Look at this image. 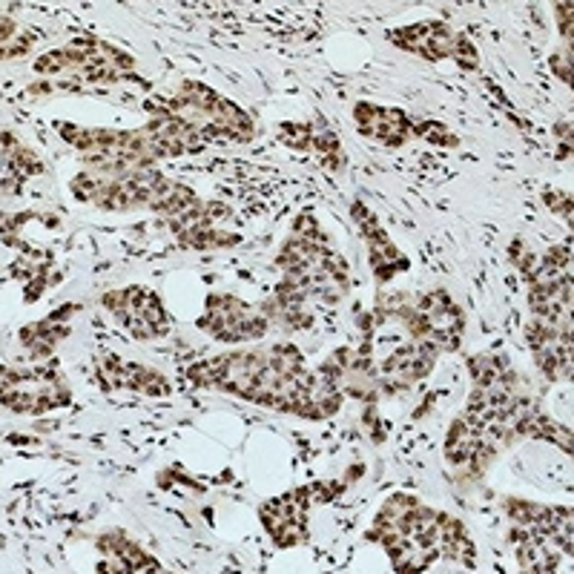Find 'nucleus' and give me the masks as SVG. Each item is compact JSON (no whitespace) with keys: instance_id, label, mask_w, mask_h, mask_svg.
Here are the masks:
<instances>
[{"instance_id":"3","label":"nucleus","mask_w":574,"mask_h":574,"mask_svg":"<svg viewBox=\"0 0 574 574\" xmlns=\"http://www.w3.org/2000/svg\"><path fill=\"white\" fill-rule=\"evenodd\" d=\"M414 132H417V135H422V138H425V141H430V144H445V147H448V144H451V147H453V144H457V138H453V135L448 132V127H442V124H437V121L419 124Z\"/></svg>"},{"instance_id":"5","label":"nucleus","mask_w":574,"mask_h":574,"mask_svg":"<svg viewBox=\"0 0 574 574\" xmlns=\"http://www.w3.org/2000/svg\"><path fill=\"white\" fill-rule=\"evenodd\" d=\"M12 166H15L20 176H29V173H40V170H43V164L35 158L32 150H17V153L12 155Z\"/></svg>"},{"instance_id":"4","label":"nucleus","mask_w":574,"mask_h":574,"mask_svg":"<svg viewBox=\"0 0 574 574\" xmlns=\"http://www.w3.org/2000/svg\"><path fill=\"white\" fill-rule=\"evenodd\" d=\"M281 141L290 144L296 150H304L307 144H313V130L304 127V124H290L287 130H281Z\"/></svg>"},{"instance_id":"8","label":"nucleus","mask_w":574,"mask_h":574,"mask_svg":"<svg viewBox=\"0 0 574 574\" xmlns=\"http://www.w3.org/2000/svg\"><path fill=\"white\" fill-rule=\"evenodd\" d=\"M552 66H554V72H557V75L568 84L571 81V61H568V55H566V61H560V55H554L552 58Z\"/></svg>"},{"instance_id":"6","label":"nucleus","mask_w":574,"mask_h":574,"mask_svg":"<svg viewBox=\"0 0 574 574\" xmlns=\"http://www.w3.org/2000/svg\"><path fill=\"white\" fill-rule=\"evenodd\" d=\"M69 52L66 49H58V52H49L43 55L38 63H35V72H61L63 66H69Z\"/></svg>"},{"instance_id":"7","label":"nucleus","mask_w":574,"mask_h":574,"mask_svg":"<svg viewBox=\"0 0 574 574\" xmlns=\"http://www.w3.org/2000/svg\"><path fill=\"white\" fill-rule=\"evenodd\" d=\"M557 17H560V26H566V40L571 43V3H560Z\"/></svg>"},{"instance_id":"1","label":"nucleus","mask_w":574,"mask_h":574,"mask_svg":"<svg viewBox=\"0 0 574 574\" xmlns=\"http://www.w3.org/2000/svg\"><path fill=\"white\" fill-rule=\"evenodd\" d=\"M135 391H141V394H150V396H164V394H170V385L164 382V376L161 373H155V371H147L144 368L141 371V376H138V382H135Z\"/></svg>"},{"instance_id":"2","label":"nucleus","mask_w":574,"mask_h":574,"mask_svg":"<svg viewBox=\"0 0 574 574\" xmlns=\"http://www.w3.org/2000/svg\"><path fill=\"white\" fill-rule=\"evenodd\" d=\"M451 58H457V63L463 69H476V49L471 46V40L465 35H453V46H451Z\"/></svg>"}]
</instances>
